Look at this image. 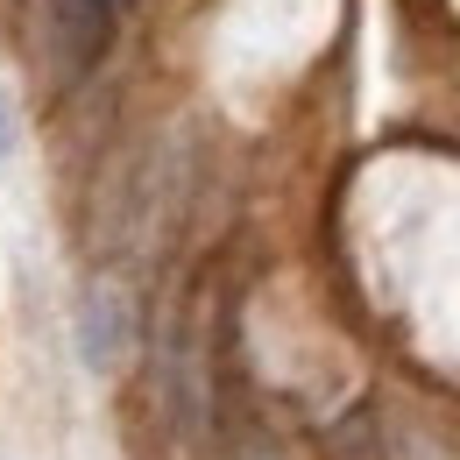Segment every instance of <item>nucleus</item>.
Returning a JSON list of instances; mask_svg holds the SVG:
<instances>
[{"instance_id":"423d86ee","label":"nucleus","mask_w":460,"mask_h":460,"mask_svg":"<svg viewBox=\"0 0 460 460\" xmlns=\"http://www.w3.org/2000/svg\"><path fill=\"white\" fill-rule=\"evenodd\" d=\"M14 149V107H7V93H0V156Z\"/></svg>"},{"instance_id":"f03ea898","label":"nucleus","mask_w":460,"mask_h":460,"mask_svg":"<svg viewBox=\"0 0 460 460\" xmlns=\"http://www.w3.org/2000/svg\"><path fill=\"white\" fill-rule=\"evenodd\" d=\"M71 333H78V361H85L93 376H114L120 361H128V347H135V297H128L114 277H93V284L78 290Z\"/></svg>"},{"instance_id":"f257e3e1","label":"nucleus","mask_w":460,"mask_h":460,"mask_svg":"<svg viewBox=\"0 0 460 460\" xmlns=\"http://www.w3.org/2000/svg\"><path fill=\"white\" fill-rule=\"evenodd\" d=\"M114 36H120L114 0H43V58H50V78L64 93L100 71V58L114 50Z\"/></svg>"},{"instance_id":"39448f33","label":"nucleus","mask_w":460,"mask_h":460,"mask_svg":"<svg viewBox=\"0 0 460 460\" xmlns=\"http://www.w3.org/2000/svg\"><path fill=\"white\" fill-rule=\"evenodd\" d=\"M234 460H284V447H277L270 432H255V425H241V432H234Z\"/></svg>"},{"instance_id":"20e7f679","label":"nucleus","mask_w":460,"mask_h":460,"mask_svg":"<svg viewBox=\"0 0 460 460\" xmlns=\"http://www.w3.org/2000/svg\"><path fill=\"white\" fill-rule=\"evenodd\" d=\"M390 460H454V454H447V447H439L425 425H403L397 439H390Z\"/></svg>"},{"instance_id":"7ed1b4c3","label":"nucleus","mask_w":460,"mask_h":460,"mask_svg":"<svg viewBox=\"0 0 460 460\" xmlns=\"http://www.w3.org/2000/svg\"><path fill=\"white\" fill-rule=\"evenodd\" d=\"M326 460H390L383 425H376V411H368V403H354L347 418L326 425Z\"/></svg>"}]
</instances>
